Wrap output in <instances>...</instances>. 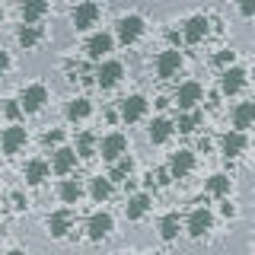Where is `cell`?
Segmentation results:
<instances>
[{"mask_svg": "<svg viewBox=\"0 0 255 255\" xmlns=\"http://www.w3.org/2000/svg\"><path fill=\"white\" fill-rule=\"evenodd\" d=\"M96 22H99V6H96L93 0L77 3V10H74V26H77V29H93Z\"/></svg>", "mask_w": 255, "mask_h": 255, "instance_id": "52a82bcc", "label": "cell"}, {"mask_svg": "<svg viewBox=\"0 0 255 255\" xmlns=\"http://www.w3.org/2000/svg\"><path fill=\"white\" fill-rule=\"evenodd\" d=\"M239 13H243V16H255V0H239Z\"/></svg>", "mask_w": 255, "mask_h": 255, "instance_id": "e575fe53", "label": "cell"}, {"mask_svg": "<svg viewBox=\"0 0 255 255\" xmlns=\"http://www.w3.org/2000/svg\"><path fill=\"white\" fill-rule=\"evenodd\" d=\"M58 195H61V201L77 204V201H80V195H83V185H80L77 179H64V182H61V188H58Z\"/></svg>", "mask_w": 255, "mask_h": 255, "instance_id": "cb8c5ba5", "label": "cell"}, {"mask_svg": "<svg viewBox=\"0 0 255 255\" xmlns=\"http://www.w3.org/2000/svg\"><path fill=\"white\" fill-rule=\"evenodd\" d=\"M90 195L96 198V201H106V198L112 195V182H109V175H96L93 185H90Z\"/></svg>", "mask_w": 255, "mask_h": 255, "instance_id": "484cf974", "label": "cell"}, {"mask_svg": "<svg viewBox=\"0 0 255 255\" xmlns=\"http://www.w3.org/2000/svg\"><path fill=\"white\" fill-rule=\"evenodd\" d=\"M255 125V102H239L233 109V128L243 131V128H252Z\"/></svg>", "mask_w": 255, "mask_h": 255, "instance_id": "ac0fdd59", "label": "cell"}, {"mask_svg": "<svg viewBox=\"0 0 255 255\" xmlns=\"http://www.w3.org/2000/svg\"><path fill=\"white\" fill-rule=\"evenodd\" d=\"M246 86V70L243 67H230V70H223V77H220V90L227 93V96H236L239 90Z\"/></svg>", "mask_w": 255, "mask_h": 255, "instance_id": "5bb4252c", "label": "cell"}, {"mask_svg": "<svg viewBox=\"0 0 255 255\" xmlns=\"http://www.w3.org/2000/svg\"><path fill=\"white\" fill-rule=\"evenodd\" d=\"M125 77V67L118 61H106L99 64V70H96V83L102 86V90H112V86H118V80Z\"/></svg>", "mask_w": 255, "mask_h": 255, "instance_id": "277c9868", "label": "cell"}, {"mask_svg": "<svg viewBox=\"0 0 255 255\" xmlns=\"http://www.w3.org/2000/svg\"><path fill=\"white\" fill-rule=\"evenodd\" d=\"M182 70V54L175 51V48H169V51H163L156 58V74L163 77V80H169V77H175Z\"/></svg>", "mask_w": 255, "mask_h": 255, "instance_id": "ba28073f", "label": "cell"}, {"mask_svg": "<svg viewBox=\"0 0 255 255\" xmlns=\"http://www.w3.org/2000/svg\"><path fill=\"white\" fill-rule=\"evenodd\" d=\"M172 131H175V128H172L169 118H153V125H150L147 134H150V140H153V143H166Z\"/></svg>", "mask_w": 255, "mask_h": 255, "instance_id": "7402d4cb", "label": "cell"}, {"mask_svg": "<svg viewBox=\"0 0 255 255\" xmlns=\"http://www.w3.org/2000/svg\"><path fill=\"white\" fill-rule=\"evenodd\" d=\"M61 140H64V134H61V131H48V134H45V143H48V147H58Z\"/></svg>", "mask_w": 255, "mask_h": 255, "instance_id": "836d02e7", "label": "cell"}, {"mask_svg": "<svg viewBox=\"0 0 255 255\" xmlns=\"http://www.w3.org/2000/svg\"><path fill=\"white\" fill-rule=\"evenodd\" d=\"M128 150V137L125 134H109V137H102V159H109V163H118V159L125 156Z\"/></svg>", "mask_w": 255, "mask_h": 255, "instance_id": "8992f818", "label": "cell"}, {"mask_svg": "<svg viewBox=\"0 0 255 255\" xmlns=\"http://www.w3.org/2000/svg\"><path fill=\"white\" fill-rule=\"evenodd\" d=\"M140 35H143V19L140 16H122V19H118V38H122L125 45H134Z\"/></svg>", "mask_w": 255, "mask_h": 255, "instance_id": "5b68a950", "label": "cell"}, {"mask_svg": "<svg viewBox=\"0 0 255 255\" xmlns=\"http://www.w3.org/2000/svg\"><path fill=\"white\" fill-rule=\"evenodd\" d=\"M86 115H90V99H83V96L67 106V118H70V122H83Z\"/></svg>", "mask_w": 255, "mask_h": 255, "instance_id": "83f0119b", "label": "cell"}, {"mask_svg": "<svg viewBox=\"0 0 255 255\" xmlns=\"http://www.w3.org/2000/svg\"><path fill=\"white\" fill-rule=\"evenodd\" d=\"M211 227H214L211 211H207V207H195V211H191V217H188V233L195 236V239H201Z\"/></svg>", "mask_w": 255, "mask_h": 255, "instance_id": "9c48e42d", "label": "cell"}, {"mask_svg": "<svg viewBox=\"0 0 255 255\" xmlns=\"http://www.w3.org/2000/svg\"><path fill=\"white\" fill-rule=\"evenodd\" d=\"M201 96H204L201 83H195V80H188V83H182L179 90H175V106H179L182 112H188V109H195L198 102H201Z\"/></svg>", "mask_w": 255, "mask_h": 255, "instance_id": "3957f363", "label": "cell"}, {"mask_svg": "<svg viewBox=\"0 0 255 255\" xmlns=\"http://www.w3.org/2000/svg\"><path fill=\"white\" fill-rule=\"evenodd\" d=\"M38 38H42V35H38V29H35V26H22V29H19V45H22V48L38 45Z\"/></svg>", "mask_w": 255, "mask_h": 255, "instance_id": "4dcf8cb0", "label": "cell"}, {"mask_svg": "<svg viewBox=\"0 0 255 255\" xmlns=\"http://www.w3.org/2000/svg\"><path fill=\"white\" fill-rule=\"evenodd\" d=\"M147 211H150V198H147V195H134L131 201L125 204V217H128V220H140Z\"/></svg>", "mask_w": 255, "mask_h": 255, "instance_id": "44dd1931", "label": "cell"}, {"mask_svg": "<svg viewBox=\"0 0 255 255\" xmlns=\"http://www.w3.org/2000/svg\"><path fill=\"white\" fill-rule=\"evenodd\" d=\"M93 143H96L93 134H80V140H77V156H93Z\"/></svg>", "mask_w": 255, "mask_h": 255, "instance_id": "1f68e13d", "label": "cell"}, {"mask_svg": "<svg viewBox=\"0 0 255 255\" xmlns=\"http://www.w3.org/2000/svg\"><path fill=\"white\" fill-rule=\"evenodd\" d=\"M207 191H211L214 198H223V195H230V179L227 175H211V179H207Z\"/></svg>", "mask_w": 255, "mask_h": 255, "instance_id": "f1b7e54d", "label": "cell"}, {"mask_svg": "<svg viewBox=\"0 0 255 255\" xmlns=\"http://www.w3.org/2000/svg\"><path fill=\"white\" fill-rule=\"evenodd\" d=\"M48 102V90L42 83H32L19 93V109L22 112H42V106Z\"/></svg>", "mask_w": 255, "mask_h": 255, "instance_id": "6da1fadb", "label": "cell"}, {"mask_svg": "<svg viewBox=\"0 0 255 255\" xmlns=\"http://www.w3.org/2000/svg\"><path fill=\"white\" fill-rule=\"evenodd\" d=\"M195 169V153L191 150H175L172 159H169V175L172 179H182V175H188Z\"/></svg>", "mask_w": 255, "mask_h": 255, "instance_id": "8fae6325", "label": "cell"}, {"mask_svg": "<svg viewBox=\"0 0 255 255\" xmlns=\"http://www.w3.org/2000/svg\"><path fill=\"white\" fill-rule=\"evenodd\" d=\"M0 236H3V233H0Z\"/></svg>", "mask_w": 255, "mask_h": 255, "instance_id": "b9f144b4", "label": "cell"}, {"mask_svg": "<svg viewBox=\"0 0 255 255\" xmlns=\"http://www.w3.org/2000/svg\"><path fill=\"white\" fill-rule=\"evenodd\" d=\"M48 179V163L45 159H29L26 163V182L29 185H42Z\"/></svg>", "mask_w": 255, "mask_h": 255, "instance_id": "603a6c76", "label": "cell"}, {"mask_svg": "<svg viewBox=\"0 0 255 255\" xmlns=\"http://www.w3.org/2000/svg\"><path fill=\"white\" fill-rule=\"evenodd\" d=\"M45 13H48V0H26V3H22V19H26V26L38 22Z\"/></svg>", "mask_w": 255, "mask_h": 255, "instance_id": "ffe728a7", "label": "cell"}, {"mask_svg": "<svg viewBox=\"0 0 255 255\" xmlns=\"http://www.w3.org/2000/svg\"><path fill=\"white\" fill-rule=\"evenodd\" d=\"M0 16H3V13H0Z\"/></svg>", "mask_w": 255, "mask_h": 255, "instance_id": "7bdbcfd3", "label": "cell"}, {"mask_svg": "<svg viewBox=\"0 0 255 255\" xmlns=\"http://www.w3.org/2000/svg\"><path fill=\"white\" fill-rule=\"evenodd\" d=\"M13 207H26V198H22L19 191H16V195H13Z\"/></svg>", "mask_w": 255, "mask_h": 255, "instance_id": "f35d334b", "label": "cell"}, {"mask_svg": "<svg viewBox=\"0 0 255 255\" xmlns=\"http://www.w3.org/2000/svg\"><path fill=\"white\" fill-rule=\"evenodd\" d=\"M112 227H115V220H112V214L106 211H99V214H93L90 220H86V236L93 239V243H102L109 233H112Z\"/></svg>", "mask_w": 255, "mask_h": 255, "instance_id": "7a4b0ae2", "label": "cell"}, {"mask_svg": "<svg viewBox=\"0 0 255 255\" xmlns=\"http://www.w3.org/2000/svg\"><path fill=\"white\" fill-rule=\"evenodd\" d=\"M6 255H26V252H19V249H13V252H6Z\"/></svg>", "mask_w": 255, "mask_h": 255, "instance_id": "ab89813d", "label": "cell"}, {"mask_svg": "<svg viewBox=\"0 0 255 255\" xmlns=\"http://www.w3.org/2000/svg\"><path fill=\"white\" fill-rule=\"evenodd\" d=\"M0 147H3V153H19V150L26 147V128L10 125L3 131V137H0Z\"/></svg>", "mask_w": 255, "mask_h": 255, "instance_id": "30bf717a", "label": "cell"}, {"mask_svg": "<svg viewBox=\"0 0 255 255\" xmlns=\"http://www.w3.org/2000/svg\"><path fill=\"white\" fill-rule=\"evenodd\" d=\"M214 61H217V67H227V64H233V51H220Z\"/></svg>", "mask_w": 255, "mask_h": 255, "instance_id": "d590c367", "label": "cell"}, {"mask_svg": "<svg viewBox=\"0 0 255 255\" xmlns=\"http://www.w3.org/2000/svg\"><path fill=\"white\" fill-rule=\"evenodd\" d=\"M159 236H163L166 243H172V239L179 236V214H166V217L159 220Z\"/></svg>", "mask_w": 255, "mask_h": 255, "instance_id": "d4e9b609", "label": "cell"}, {"mask_svg": "<svg viewBox=\"0 0 255 255\" xmlns=\"http://www.w3.org/2000/svg\"><path fill=\"white\" fill-rule=\"evenodd\" d=\"M153 255H163V252H153Z\"/></svg>", "mask_w": 255, "mask_h": 255, "instance_id": "60d3db41", "label": "cell"}, {"mask_svg": "<svg viewBox=\"0 0 255 255\" xmlns=\"http://www.w3.org/2000/svg\"><path fill=\"white\" fill-rule=\"evenodd\" d=\"M70 223H74V217H70V211H58L48 217V233H51L54 239H64L70 230Z\"/></svg>", "mask_w": 255, "mask_h": 255, "instance_id": "e0dca14e", "label": "cell"}, {"mask_svg": "<svg viewBox=\"0 0 255 255\" xmlns=\"http://www.w3.org/2000/svg\"><path fill=\"white\" fill-rule=\"evenodd\" d=\"M3 112H6V118H13V122H16V118H19V115H22V109H19V102H6V106H3Z\"/></svg>", "mask_w": 255, "mask_h": 255, "instance_id": "d6a6232c", "label": "cell"}, {"mask_svg": "<svg viewBox=\"0 0 255 255\" xmlns=\"http://www.w3.org/2000/svg\"><path fill=\"white\" fill-rule=\"evenodd\" d=\"M220 150H223V156H239V153L246 150V134H243V131H230V134H223Z\"/></svg>", "mask_w": 255, "mask_h": 255, "instance_id": "d6986e66", "label": "cell"}, {"mask_svg": "<svg viewBox=\"0 0 255 255\" xmlns=\"http://www.w3.org/2000/svg\"><path fill=\"white\" fill-rule=\"evenodd\" d=\"M6 67H10V54H6L3 48H0V77L6 74Z\"/></svg>", "mask_w": 255, "mask_h": 255, "instance_id": "8d00e7d4", "label": "cell"}, {"mask_svg": "<svg viewBox=\"0 0 255 255\" xmlns=\"http://www.w3.org/2000/svg\"><path fill=\"white\" fill-rule=\"evenodd\" d=\"M74 166H77V153H74V150H67V147H58V150H54V156H51V169L54 172L67 175Z\"/></svg>", "mask_w": 255, "mask_h": 255, "instance_id": "2e32d148", "label": "cell"}, {"mask_svg": "<svg viewBox=\"0 0 255 255\" xmlns=\"http://www.w3.org/2000/svg\"><path fill=\"white\" fill-rule=\"evenodd\" d=\"M131 169H134L131 156H122V159H118V163H115V169L109 172V182H118V179H125V175L131 172Z\"/></svg>", "mask_w": 255, "mask_h": 255, "instance_id": "f546056e", "label": "cell"}, {"mask_svg": "<svg viewBox=\"0 0 255 255\" xmlns=\"http://www.w3.org/2000/svg\"><path fill=\"white\" fill-rule=\"evenodd\" d=\"M109 51H112V35H106V32H96L90 42H86V54H90L93 61H102Z\"/></svg>", "mask_w": 255, "mask_h": 255, "instance_id": "9a60e30c", "label": "cell"}, {"mask_svg": "<svg viewBox=\"0 0 255 255\" xmlns=\"http://www.w3.org/2000/svg\"><path fill=\"white\" fill-rule=\"evenodd\" d=\"M201 112H191V115H179V122H175L172 128H175V131H179V134H191V131H195V128L198 125H201Z\"/></svg>", "mask_w": 255, "mask_h": 255, "instance_id": "4316f807", "label": "cell"}, {"mask_svg": "<svg viewBox=\"0 0 255 255\" xmlns=\"http://www.w3.org/2000/svg\"><path fill=\"white\" fill-rule=\"evenodd\" d=\"M207 32H211V19H207V16H191V19L185 22V42L198 45Z\"/></svg>", "mask_w": 255, "mask_h": 255, "instance_id": "4fadbf2b", "label": "cell"}, {"mask_svg": "<svg viewBox=\"0 0 255 255\" xmlns=\"http://www.w3.org/2000/svg\"><path fill=\"white\" fill-rule=\"evenodd\" d=\"M143 115H147V99L143 96H128V99H122V118L125 122H140Z\"/></svg>", "mask_w": 255, "mask_h": 255, "instance_id": "7c38bea8", "label": "cell"}, {"mask_svg": "<svg viewBox=\"0 0 255 255\" xmlns=\"http://www.w3.org/2000/svg\"><path fill=\"white\" fill-rule=\"evenodd\" d=\"M169 179H172V175H169V169H156V182H159V185H166Z\"/></svg>", "mask_w": 255, "mask_h": 255, "instance_id": "74e56055", "label": "cell"}]
</instances>
